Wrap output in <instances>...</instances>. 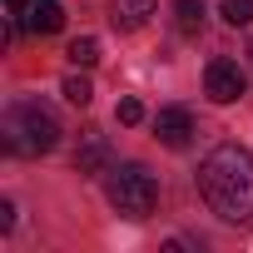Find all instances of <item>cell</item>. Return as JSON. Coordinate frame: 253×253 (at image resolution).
I'll list each match as a JSON object with an SVG mask.
<instances>
[{"label": "cell", "mask_w": 253, "mask_h": 253, "mask_svg": "<svg viewBox=\"0 0 253 253\" xmlns=\"http://www.w3.org/2000/svg\"><path fill=\"white\" fill-rule=\"evenodd\" d=\"M199 194L209 213H218L223 223H248L253 218V154L238 144H218L199 164Z\"/></svg>", "instance_id": "obj_1"}, {"label": "cell", "mask_w": 253, "mask_h": 253, "mask_svg": "<svg viewBox=\"0 0 253 253\" xmlns=\"http://www.w3.org/2000/svg\"><path fill=\"white\" fill-rule=\"evenodd\" d=\"M0 134H5V154H50L60 144V124L50 109H40L35 99H20L5 109V124H0Z\"/></svg>", "instance_id": "obj_2"}, {"label": "cell", "mask_w": 253, "mask_h": 253, "mask_svg": "<svg viewBox=\"0 0 253 253\" xmlns=\"http://www.w3.org/2000/svg\"><path fill=\"white\" fill-rule=\"evenodd\" d=\"M109 204L124 218H149L159 204V179L144 164H124L119 174H109Z\"/></svg>", "instance_id": "obj_3"}, {"label": "cell", "mask_w": 253, "mask_h": 253, "mask_svg": "<svg viewBox=\"0 0 253 253\" xmlns=\"http://www.w3.org/2000/svg\"><path fill=\"white\" fill-rule=\"evenodd\" d=\"M5 15L25 35H55V30H65V5H60V0H5Z\"/></svg>", "instance_id": "obj_4"}, {"label": "cell", "mask_w": 253, "mask_h": 253, "mask_svg": "<svg viewBox=\"0 0 253 253\" xmlns=\"http://www.w3.org/2000/svg\"><path fill=\"white\" fill-rule=\"evenodd\" d=\"M243 89H248V75H243L233 60H209V70H204V94H209L213 104H233V99H243Z\"/></svg>", "instance_id": "obj_5"}, {"label": "cell", "mask_w": 253, "mask_h": 253, "mask_svg": "<svg viewBox=\"0 0 253 253\" xmlns=\"http://www.w3.org/2000/svg\"><path fill=\"white\" fill-rule=\"evenodd\" d=\"M154 134H159L169 149H189V139H194V114H189L184 104L159 109V114H154Z\"/></svg>", "instance_id": "obj_6"}, {"label": "cell", "mask_w": 253, "mask_h": 253, "mask_svg": "<svg viewBox=\"0 0 253 253\" xmlns=\"http://www.w3.org/2000/svg\"><path fill=\"white\" fill-rule=\"evenodd\" d=\"M104 164H109L104 134H99V129H84V134H80V149H75V169H80V174H99Z\"/></svg>", "instance_id": "obj_7"}, {"label": "cell", "mask_w": 253, "mask_h": 253, "mask_svg": "<svg viewBox=\"0 0 253 253\" xmlns=\"http://www.w3.org/2000/svg\"><path fill=\"white\" fill-rule=\"evenodd\" d=\"M154 5H159V0H114V5H109V20H114V30H139V25L154 15Z\"/></svg>", "instance_id": "obj_8"}, {"label": "cell", "mask_w": 253, "mask_h": 253, "mask_svg": "<svg viewBox=\"0 0 253 253\" xmlns=\"http://www.w3.org/2000/svg\"><path fill=\"white\" fill-rule=\"evenodd\" d=\"M174 20L184 35H199L204 30V0H174Z\"/></svg>", "instance_id": "obj_9"}, {"label": "cell", "mask_w": 253, "mask_h": 253, "mask_svg": "<svg viewBox=\"0 0 253 253\" xmlns=\"http://www.w3.org/2000/svg\"><path fill=\"white\" fill-rule=\"evenodd\" d=\"M65 55H70L75 70H89V65H99V40H94V35H80V40H70Z\"/></svg>", "instance_id": "obj_10"}, {"label": "cell", "mask_w": 253, "mask_h": 253, "mask_svg": "<svg viewBox=\"0 0 253 253\" xmlns=\"http://www.w3.org/2000/svg\"><path fill=\"white\" fill-rule=\"evenodd\" d=\"M218 15H223L233 30H248V25H253V0H223Z\"/></svg>", "instance_id": "obj_11"}, {"label": "cell", "mask_w": 253, "mask_h": 253, "mask_svg": "<svg viewBox=\"0 0 253 253\" xmlns=\"http://www.w3.org/2000/svg\"><path fill=\"white\" fill-rule=\"evenodd\" d=\"M60 89H65V99H70V104H80V109L94 99V84H89L84 75H65V84H60Z\"/></svg>", "instance_id": "obj_12"}, {"label": "cell", "mask_w": 253, "mask_h": 253, "mask_svg": "<svg viewBox=\"0 0 253 253\" xmlns=\"http://www.w3.org/2000/svg\"><path fill=\"white\" fill-rule=\"evenodd\" d=\"M114 114H119V124H139V119H144V104H139V99H119Z\"/></svg>", "instance_id": "obj_13"}, {"label": "cell", "mask_w": 253, "mask_h": 253, "mask_svg": "<svg viewBox=\"0 0 253 253\" xmlns=\"http://www.w3.org/2000/svg\"><path fill=\"white\" fill-rule=\"evenodd\" d=\"M10 223H15V209H10V204H5V199H0V233H5V228H10Z\"/></svg>", "instance_id": "obj_14"}]
</instances>
